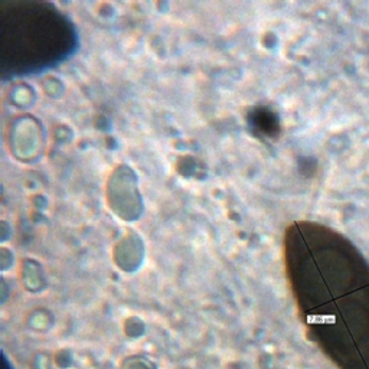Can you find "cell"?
<instances>
[{"label":"cell","mask_w":369,"mask_h":369,"mask_svg":"<svg viewBox=\"0 0 369 369\" xmlns=\"http://www.w3.org/2000/svg\"><path fill=\"white\" fill-rule=\"evenodd\" d=\"M283 257L311 341L339 369H369V263L356 245L327 225L294 221Z\"/></svg>","instance_id":"6da1fadb"},{"label":"cell","mask_w":369,"mask_h":369,"mask_svg":"<svg viewBox=\"0 0 369 369\" xmlns=\"http://www.w3.org/2000/svg\"><path fill=\"white\" fill-rule=\"evenodd\" d=\"M80 39L70 16L37 0L0 2V75H38L70 59Z\"/></svg>","instance_id":"7a4b0ae2"}]
</instances>
